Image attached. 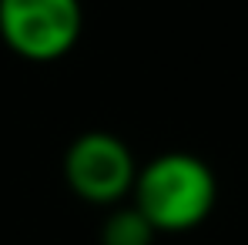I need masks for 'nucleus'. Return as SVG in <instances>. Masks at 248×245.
Returning a JSON list of instances; mask_svg holds the SVG:
<instances>
[{"label": "nucleus", "mask_w": 248, "mask_h": 245, "mask_svg": "<svg viewBox=\"0 0 248 245\" xmlns=\"http://www.w3.org/2000/svg\"><path fill=\"white\" fill-rule=\"evenodd\" d=\"M131 198V205L151 222L158 235H178L198 229L211 215L218 202V181L208 162L198 155L165 151L138 168Z\"/></svg>", "instance_id": "f257e3e1"}, {"label": "nucleus", "mask_w": 248, "mask_h": 245, "mask_svg": "<svg viewBox=\"0 0 248 245\" xmlns=\"http://www.w3.org/2000/svg\"><path fill=\"white\" fill-rule=\"evenodd\" d=\"M81 34V0H0V41L31 64L67 57Z\"/></svg>", "instance_id": "f03ea898"}, {"label": "nucleus", "mask_w": 248, "mask_h": 245, "mask_svg": "<svg viewBox=\"0 0 248 245\" xmlns=\"http://www.w3.org/2000/svg\"><path fill=\"white\" fill-rule=\"evenodd\" d=\"M64 178L71 192L91 205H118L131 195L138 162L111 131H84L64 155Z\"/></svg>", "instance_id": "7ed1b4c3"}, {"label": "nucleus", "mask_w": 248, "mask_h": 245, "mask_svg": "<svg viewBox=\"0 0 248 245\" xmlns=\"http://www.w3.org/2000/svg\"><path fill=\"white\" fill-rule=\"evenodd\" d=\"M155 235L158 232L134 205L111 212V218H104L101 225V245H151Z\"/></svg>", "instance_id": "20e7f679"}]
</instances>
